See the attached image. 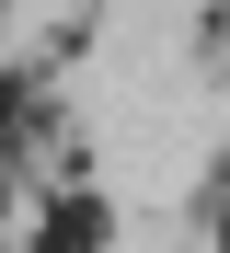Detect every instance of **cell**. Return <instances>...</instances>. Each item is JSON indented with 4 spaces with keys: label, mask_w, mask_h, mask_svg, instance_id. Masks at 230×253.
Segmentation results:
<instances>
[{
    "label": "cell",
    "mask_w": 230,
    "mask_h": 253,
    "mask_svg": "<svg viewBox=\"0 0 230 253\" xmlns=\"http://www.w3.org/2000/svg\"><path fill=\"white\" fill-rule=\"evenodd\" d=\"M104 230H115V219H104V207L69 184V196H46V207H35V230H23V242H35V253H92Z\"/></svg>",
    "instance_id": "6da1fadb"
},
{
    "label": "cell",
    "mask_w": 230,
    "mask_h": 253,
    "mask_svg": "<svg viewBox=\"0 0 230 253\" xmlns=\"http://www.w3.org/2000/svg\"><path fill=\"white\" fill-rule=\"evenodd\" d=\"M23 126H35V81L12 69V81H0V173H12V150H23Z\"/></svg>",
    "instance_id": "7a4b0ae2"
},
{
    "label": "cell",
    "mask_w": 230,
    "mask_h": 253,
    "mask_svg": "<svg viewBox=\"0 0 230 253\" xmlns=\"http://www.w3.org/2000/svg\"><path fill=\"white\" fill-rule=\"evenodd\" d=\"M207 69H230V0L207 12Z\"/></svg>",
    "instance_id": "3957f363"
},
{
    "label": "cell",
    "mask_w": 230,
    "mask_h": 253,
    "mask_svg": "<svg viewBox=\"0 0 230 253\" xmlns=\"http://www.w3.org/2000/svg\"><path fill=\"white\" fill-rule=\"evenodd\" d=\"M219 253H230V219H219Z\"/></svg>",
    "instance_id": "277c9868"
}]
</instances>
